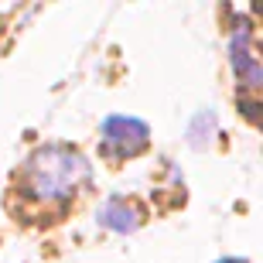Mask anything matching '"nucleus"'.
Returning <instances> with one entry per match:
<instances>
[{"instance_id": "nucleus-2", "label": "nucleus", "mask_w": 263, "mask_h": 263, "mask_svg": "<svg viewBox=\"0 0 263 263\" xmlns=\"http://www.w3.org/2000/svg\"><path fill=\"white\" fill-rule=\"evenodd\" d=\"M147 140H151L147 123H140V120H134V117H109L106 123H103V144H106L109 151H117V154L134 157L147 147Z\"/></svg>"}, {"instance_id": "nucleus-5", "label": "nucleus", "mask_w": 263, "mask_h": 263, "mask_svg": "<svg viewBox=\"0 0 263 263\" xmlns=\"http://www.w3.org/2000/svg\"><path fill=\"white\" fill-rule=\"evenodd\" d=\"M219 263H243V260H219Z\"/></svg>"}, {"instance_id": "nucleus-4", "label": "nucleus", "mask_w": 263, "mask_h": 263, "mask_svg": "<svg viewBox=\"0 0 263 263\" xmlns=\"http://www.w3.org/2000/svg\"><path fill=\"white\" fill-rule=\"evenodd\" d=\"M99 222L106 226V229H113V233H134L137 215H134V209H127L123 202H106L99 209Z\"/></svg>"}, {"instance_id": "nucleus-1", "label": "nucleus", "mask_w": 263, "mask_h": 263, "mask_svg": "<svg viewBox=\"0 0 263 263\" xmlns=\"http://www.w3.org/2000/svg\"><path fill=\"white\" fill-rule=\"evenodd\" d=\"M86 161L82 154L68 151V147H45L31 157L28 164V178H31V192L38 198H62L86 178Z\"/></svg>"}, {"instance_id": "nucleus-3", "label": "nucleus", "mask_w": 263, "mask_h": 263, "mask_svg": "<svg viewBox=\"0 0 263 263\" xmlns=\"http://www.w3.org/2000/svg\"><path fill=\"white\" fill-rule=\"evenodd\" d=\"M233 68H236V76L243 79L246 86H260V62H256L253 48H250V31H236V38H233Z\"/></svg>"}]
</instances>
